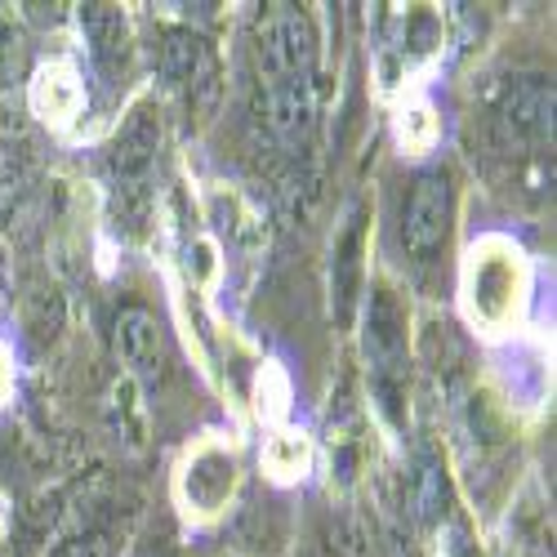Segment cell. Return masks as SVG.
I'll use <instances>...</instances> for the list:
<instances>
[{"mask_svg":"<svg viewBox=\"0 0 557 557\" xmlns=\"http://www.w3.org/2000/svg\"><path fill=\"white\" fill-rule=\"evenodd\" d=\"M85 103V85L72 63H45L27 85V108L45 121H67Z\"/></svg>","mask_w":557,"mask_h":557,"instance_id":"cell-12","label":"cell"},{"mask_svg":"<svg viewBox=\"0 0 557 557\" xmlns=\"http://www.w3.org/2000/svg\"><path fill=\"white\" fill-rule=\"evenodd\" d=\"M361 357H366V380H370V401L380 406V414L401 429L406 424V388H410V308L401 290L388 276H370L361 304Z\"/></svg>","mask_w":557,"mask_h":557,"instance_id":"cell-2","label":"cell"},{"mask_svg":"<svg viewBox=\"0 0 557 557\" xmlns=\"http://www.w3.org/2000/svg\"><path fill=\"white\" fill-rule=\"evenodd\" d=\"M463 308L473 326L508 331L527 308V259L508 237H486L463 263Z\"/></svg>","mask_w":557,"mask_h":557,"instance_id":"cell-5","label":"cell"},{"mask_svg":"<svg viewBox=\"0 0 557 557\" xmlns=\"http://www.w3.org/2000/svg\"><path fill=\"white\" fill-rule=\"evenodd\" d=\"M112 348L116 361L125 366V380L144 393H161L170 370H174V352H170V335H165V321L144 308V304H129L116 312L112 321Z\"/></svg>","mask_w":557,"mask_h":557,"instance_id":"cell-6","label":"cell"},{"mask_svg":"<svg viewBox=\"0 0 557 557\" xmlns=\"http://www.w3.org/2000/svg\"><path fill=\"white\" fill-rule=\"evenodd\" d=\"M361 290H366V206H352L331 250V308L339 326H352Z\"/></svg>","mask_w":557,"mask_h":557,"instance_id":"cell-11","label":"cell"},{"mask_svg":"<svg viewBox=\"0 0 557 557\" xmlns=\"http://www.w3.org/2000/svg\"><path fill=\"white\" fill-rule=\"evenodd\" d=\"M161 76L188 95V103H206L219 95V59L214 45L193 27H161V50H157Z\"/></svg>","mask_w":557,"mask_h":557,"instance_id":"cell-10","label":"cell"},{"mask_svg":"<svg viewBox=\"0 0 557 557\" xmlns=\"http://www.w3.org/2000/svg\"><path fill=\"white\" fill-rule=\"evenodd\" d=\"M27 72V45H23V32L0 18V95H14V85L23 81Z\"/></svg>","mask_w":557,"mask_h":557,"instance_id":"cell-14","label":"cell"},{"mask_svg":"<svg viewBox=\"0 0 557 557\" xmlns=\"http://www.w3.org/2000/svg\"><path fill=\"white\" fill-rule=\"evenodd\" d=\"M237 478H242V463L227 446L219 442H206L197 446L178 469V499L188 508L193 518L210 522L219 513H227L232 495H237Z\"/></svg>","mask_w":557,"mask_h":557,"instance_id":"cell-9","label":"cell"},{"mask_svg":"<svg viewBox=\"0 0 557 557\" xmlns=\"http://www.w3.org/2000/svg\"><path fill=\"white\" fill-rule=\"evenodd\" d=\"M455 174L446 165H424L410 174L397 210V242L414 272L442 268V255L455 237Z\"/></svg>","mask_w":557,"mask_h":557,"instance_id":"cell-4","label":"cell"},{"mask_svg":"<svg viewBox=\"0 0 557 557\" xmlns=\"http://www.w3.org/2000/svg\"><path fill=\"white\" fill-rule=\"evenodd\" d=\"M263 108L276 144L304 152L321 112V32L304 5H268L255 27Z\"/></svg>","mask_w":557,"mask_h":557,"instance_id":"cell-1","label":"cell"},{"mask_svg":"<svg viewBox=\"0 0 557 557\" xmlns=\"http://www.w3.org/2000/svg\"><path fill=\"white\" fill-rule=\"evenodd\" d=\"M50 557H116V531L112 527H81L63 535Z\"/></svg>","mask_w":557,"mask_h":557,"instance_id":"cell-13","label":"cell"},{"mask_svg":"<svg viewBox=\"0 0 557 557\" xmlns=\"http://www.w3.org/2000/svg\"><path fill=\"white\" fill-rule=\"evenodd\" d=\"M157 165H161V112L148 99H138L116 125L112 148H108V188H112V206L125 232H144L152 219Z\"/></svg>","mask_w":557,"mask_h":557,"instance_id":"cell-3","label":"cell"},{"mask_svg":"<svg viewBox=\"0 0 557 557\" xmlns=\"http://www.w3.org/2000/svg\"><path fill=\"white\" fill-rule=\"evenodd\" d=\"M148 557H174V553H170V548H157V553H148Z\"/></svg>","mask_w":557,"mask_h":557,"instance_id":"cell-16","label":"cell"},{"mask_svg":"<svg viewBox=\"0 0 557 557\" xmlns=\"http://www.w3.org/2000/svg\"><path fill=\"white\" fill-rule=\"evenodd\" d=\"M76 27H81L85 59L95 67V76L108 89L125 85L134 76V59H138L125 10L121 5H76Z\"/></svg>","mask_w":557,"mask_h":557,"instance_id":"cell-8","label":"cell"},{"mask_svg":"<svg viewBox=\"0 0 557 557\" xmlns=\"http://www.w3.org/2000/svg\"><path fill=\"white\" fill-rule=\"evenodd\" d=\"M268 473H276V478H295V473H304V463H308V446L299 442V437H272V446H268Z\"/></svg>","mask_w":557,"mask_h":557,"instance_id":"cell-15","label":"cell"},{"mask_svg":"<svg viewBox=\"0 0 557 557\" xmlns=\"http://www.w3.org/2000/svg\"><path fill=\"white\" fill-rule=\"evenodd\" d=\"M491 134L499 152H531L553 138V85L527 76L508 85L491 108Z\"/></svg>","mask_w":557,"mask_h":557,"instance_id":"cell-7","label":"cell"}]
</instances>
